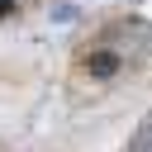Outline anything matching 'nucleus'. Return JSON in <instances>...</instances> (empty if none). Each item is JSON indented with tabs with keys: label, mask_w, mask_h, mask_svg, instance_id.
Returning a JSON list of instances; mask_svg holds the SVG:
<instances>
[{
	"label": "nucleus",
	"mask_w": 152,
	"mask_h": 152,
	"mask_svg": "<svg viewBox=\"0 0 152 152\" xmlns=\"http://www.w3.org/2000/svg\"><path fill=\"white\" fill-rule=\"evenodd\" d=\"M119 66H124V57H119V52H104V48L86 57V76H95V81H109Z\"/></svg>",
	"instance_id": "obj_1"
},
{
	"label": "nucleus",
	"mask_w": 152,
	"mask_h": 152,
	"mask_svg": "<svg viewBox=\"0 0 152 152\" xmlns=\"http://www.w3.org/2000/svg\"><path fill=\"white\" fill-rule=\"evenodd\" d=\"M14 14V0H0V19H10Z\"/></svg>",
	"instance_id": "obj_3"
},
{
	"label": "nucleus",
	"mask_w": 152,
	"mask_h": 152,
	"mask_svg": "<svg viewBox=\"0 0 152 152\" xmlns=\"http://www.w3.org/2000/svg\"><path fill=\"white\" fill-rule=\"evenodd\" d=\"M128 152H152V119L138 128V138H133V147H128Z\"/></svg>",
	"instance_id": "obj_2"
}]
</instances>
